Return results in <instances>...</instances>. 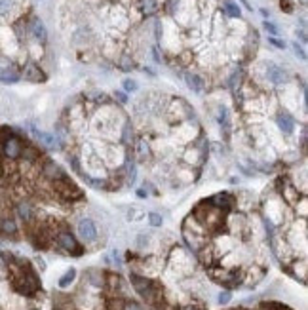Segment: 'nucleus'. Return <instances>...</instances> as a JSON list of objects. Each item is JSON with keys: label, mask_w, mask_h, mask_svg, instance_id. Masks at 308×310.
<instances>
[{"label": "nucleus", "mask_w": 308, "mask_h": 310, "mask_svg": "<svg viewBox=\"0 0 308 310\" xmlns=\"http://www.w3.org/2000/svg\"><path fill=\"white\" fill-rule=\"evenodd\" d=\"M40 282L32 267L19 257L0 253V310H34Z\"/></svg>", "instance_id": "1"}, {"label": "nucleus", "mask_w": 308, "mask_h": 310, "mask_svg": "<svg viewBox=\"0 0 308 310\" xmlns=\"http://www.w3.org/2000/svg\"><path fill=\"white\" fill-rule=\"evenodd\" d=\"M55 244L61 247L63 251L67 253H75V255H80V251H82V247L78 246V242H76V238L69 230H59L57 234H55Z\"/></svg>", "instance_id": "2"}, {"label": "nucleus", "mask_w": 308, "mask_h": 310, "mask_svg": "<svg viewBox=\"0 0 308 310\" xmlns=\"http://www.w3.org/2000/svg\"><path fill=\"white\" fill-rule=\"evenodd\" d=\"M78 236H80V240L86 242V244H92V242H96L97 240V228H96V223L92 221V219H82L80 223H78Z\"/></svg>", "instance_id": "3"}, {"label": "nucleus", "mask_w": 308, "mask_h": 310, "mask_svg": "<svg viewBox=\"0 0 308 310\" xmlns=\"http://www.w3.org/2000/svg\"><path fill=\"white\" fill-rule=\"evenodd\" d=\"M29 32H31L32 40L38 44H44L48 40V31H46V27H44V23L38 19V17H31V21H29Z\"/></svg>", "instance_id": "4"}, {"label": "nucleus", "mask_w": 308, "mask_h": 310, "mask_svg": "<svg viewBox=\"0 0 308 310\" xmlns=\"http://www.w3.org/2000/svg\"><path fill=\"white\" fill-rule=\"evenodd\" d=\"M266 78H268V82H272L274 86H282L287 82V73L282 67H278L274 63H268L266 65Z\"/></svg>", "instance_id": "5"}, {"label": "nucleus", "mask_w": 308, "mask_h": 310, "mask_svg": "<svg viewBox=\"0 0 308 310\" xmlns=\"http://www.w3.org/2000/svg\"><path fill=\"white\" fill-rule=\"evenodd\" d=\"M276 126L278 129L284 133V135H291L293 131H295V120H293V116L289 114V112H278L276 116Z\"/></svg>", "instance_id": "6"}, {"label": "nucleus", "mask_w": 308, "mask_h": 310, "mask_svg": "<svg viewBox=\"0 0 308 310\" xmlns=\"http://www.w3.org/2000/svg\"><path fill=\"white\" fill-rule=\"evenodd\" d=\"M21 76L25 78V80H31V82H42L44 78H46V76L42 75V71H40L34 63L25 65L23 71H21Z\"/></svg>", "instance_id": "7"}, {"label": "nucleus", "mask_w": 308, "mask_h": 310, "mask_svg": "<svg viewBox=\"0 0 308 310\" xmlns=\"http://www.w3.org/2000/svg\"><path fill=\"white\" fill-rule=\"evenodd\" d=\"M185 80H187V86L191 88L192 92L200 94L204 90V80L200 75H196V73H187V75H185Z\"/></svg>", "instance_id": "8"}, {"label": "nucleus", "mask_w": 308, "mask_h": 310, "mask_svg": "<svg viewBox=\"0 0 308 310\" xmlns=\"http://www.w3.org/2000/svg\"><path fill=\"white\" fill-rule=\"evenodd\" d=\"M223 11L228 15V17H240L242 11L238 8V4L232 2V0H223Z\"/></svg>", "instance_id": "9"}, {"label": "nucleus", "mask_w": 308, "mask_h": 310, "mask_svg": "<svg viewBox=\"0 0 308 310\" xmlns=\"http://www.w3.org/2000/svg\"><path fill=\"white\" fill-rule=\"evenodd\" d=\"M141 8H143V11H145L147 15H150V13L156 11L158 2H156V0H141Z\"/></svg>", "instance_id": "10"}, {"label": "nucleus", "mask_w": 308, "mask_h": 310, "mask_svg": "<svg viewBox=\"0 0 308 310\" xmlns=\"http://www.w3.org/2000/svg\"><path fill=\"white\" fill-rule=\"evenodd\" d=\"M133 59H131V55H128V54H124L122 57H120V69L122 71H131L133 69Z\"/></svg>", "instance_id": "11"}, {"label": "nucleus", "mask_w": 308, "mask_h": 310, "mask_svg": "<svg viewBox=\"0 0 308 310\" xmlns=\"http://www.w3.org/2000/svg\"><path fill=\"white\" fill-rule=\"evenodd\" d=\"M75 276H76L75 268H71V270H69V272L65 274L63 278L59 280V286H61V288H69V286H71V282L75 280Z\"/></svg>", "instance_id": "12"}, {"label": "nucleus", "mask_w": 308, "mask_h": 310, "mask_svg": "<svg viewBox=\"0 0 308 310\" xmlns=\"http://www.w3.org/2000/svg\"><path fill=\"white\" fill-rule=\"evenodd\" d=\"M122 310H143V309L139 307V303H135V301H124Z\"/></svg>", "instance_id": "13"}, {"label": "nucleus", "mask_w": 308, "mask_h": 310, "mask_svg": "<svg viewBox=\"0 0 308 310\" xmlns=\"http://www.w3.org/2000/svg\"><path fill=\"white\" fill-rule=\"evenodd\" d=\"M124 90L126 92H137V82L135 80H124Z\"/></svg>", "instance_id": "14"}, {"label": "nucleus", "mask_w": 308, "mask_h": 310, "mask_svg": "<svg viewBox=\"0 0 308 310\" xmlns=\"http://www.w3.org/2000/svg\"><path fill=\"white\" fill-rule=\"evenodd\" d=\"M149 221L152 226H160L162 225V217L158 213H149Z\"/></svg>", "instance_id": "15"}, {"label": "nucleus", "mask_w": 308, "mask_h": 310, "mask_svg": "<svg viewBox=\"0 0 308 310\" xmlns=\"http://www.w3.org/2000/svg\"><path fill=\"white\" fill-rule=\"evenodd\" d=\"M265 29H266V31H268V32H270L272 36H276V34H278V29H276V27H274V25H272V23H270V21H265Z\"/></svg>", "instance_id": "16"}, {"label": "nucleus", "mask_w": 308, "mask_h": 310, "mask_svg": "<svg viewBox=\"0 0 308 310\" xmlns=\"http://www.w3.org/2000/svg\"><path fill=\"white\" fill-rule=\"evenodd\" d=\"M268 40H270V44H274V46H276V48H280V50H284V48H286V44L282 42V40H278L276 36H270V38H268Z\"/></svg>", "instance_id": "17"}, {"label": "nucleus", "mask_w": 308, "mask_h": 310, "mask_svg": "<svg viewBox=\"0 0 308 310\" xmlns=\"http://www.w3.org/2000/svg\"><path fill=\"white\" fill-rule=\"evenodd\" d=\"M293 50H295L297 57H301V59H307V54H305V50H303V48H299V44H293Z\"/></svg>", "instance_id": "18"}, {"label": "nucleus", "mask_w": 308, "mask_h": 310, "mask_svg": "<svg viewBox=\"0 0 308 310\" xmlns=\"http://www.w3.org/2000/svg\"><path fill=\"white\" fill-rule=\"evenodd\" d=\"M228 301H230V293H228V291H224V293H221V295H219V303H221V305L228 303Z\"/></svg>", "instance_id": "19"}, {"label": "nucleus", "mask_w": 308, "mask_h": 310, "mask_svg": "<svg viewBox=\"0 0 308 310\" xmlns=\"http://www.w3.org/2000/svg\"><path fill=\"white\" fill-rule=\"evenodd\" d=\"M120 101V103H128V97H126V94H122V92H116V96H114Z\"/></svg>", "instance_id": "20"}, {"label": "nucleus", "mask_w": 308, "mask_h": 310, "mask_svg": "<svg viewBox=\"0 0 308 310\" xmlns=\"http://www.w3.org/2000/svg\"><path fill=\"white\" fill-rule=\"evenodd\" d=\"M299 36H301V40H303V42H307V34H305V31L299 32Z\"/></svg>", "instance_id": "21"}]
</instances>
